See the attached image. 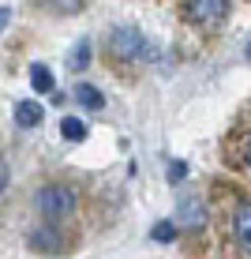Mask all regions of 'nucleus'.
Listing matches in <instances>:
<instances>
[{
    "label": "nucleus",
    "instance_id": "1a4fd4ad",
    "mask_svg": "<svg viewBox=\"0 0 251 259\" xmlns=\"http://www.w3.org/2000/svg\"><path fill=\"white\" fill-rule=\"evenodd\" d=\"M60 132H64V139H71V143L86 139V124L75 120V117H64V120H60Z\"/></svg>",
    "mask_w": 251,
    "mask_h": 259
},
{
    "label": "nucleus",
    "instance_id": "9b49d317",
    "mask_svg": "<svg viewBox=\"0 0 251 259\" xmlns=\"http://www.w3.org/2000/svg\"><path fill=\"white\" fill-rule=\"evenodd\" d=\"M176 237V226H173V222H161V226L154 229V240H173Z\"/></svg>",
    "mask_w": 251,
    "mask_h": 259
},
{
    "label": "nucleus",
    "instance_id": "2eb2a0df",
    "mask_svg": "<svg viewBox=\"0 0 251 259\" xmlns=\"http://www.w3.org/2000/svg\"><path fill=\"white\" fill-rule=\"evenodd\" d=\"M247 165H251V147H247Z\"/></svg>",
    "mask_w": 251,
    "mask_h": 259
},
{
    "label": "nucleus",
    "instance_id": "4468645a",
    "mask_svg": "<svg viewBox=\"0 0 251 259\" xmlns=\"http://www.w3.org/2000/svg\"><path fill=\"white\" fill-rule=\"evenodd\" d=\"M8 19H12V12H8V8H0V30L8 26Z\"/></svg>",
    "mask_w": 251,
    "mask_h": 259
},
{
    "label": "nucleus",
    "instance_id": "423d86ee",
    "mask_svg": "<svg viewBox=\"0 0 251 259\" xmlns=\"http://www.w3.org/2000/svg\"><path fill=\"white\" fill-rule=\"evenodd\" d=\"M41 117H45V109L38 102H15V124L19 128H34V124H41Z\"/></svg>",
    "mask_w": 251,
    "mask_h": 259
},
{
    "label": "nucleus",
    "instance_id": "6e6552de",
    "mask_svg": "<svg viewBox=\"0 0 251 259\" xmlns=\"http://www.w3.org/2000/svg\"><path fill=\"white\" fill-rule=\"evenodd\" d=\"M30 87H34V91H41V94H49L53 87H57V83H53V71L45 64H34L30 68Z\"/></svg>",
    "mask_w": 251,
    "mask_h": 259
},
{
    "label": "nucleus",
    "instance_id": "7ed1b4c3",
    "mask_svg": "<svg viewBox=\"0 0 251 259\" xmlns=\"http://www.w3.org/2000/svg\"><path fill=\"white\" fill-rule=\"evenodd\" d=\"M176 226L184 229H203L206 226V207L199 199H191V195H184L180 199V210H176Z\"/></svg>",
    "mask_w": 251,
    "mask_h": 259
},
{
    "label": "nucleus",
    "instance_id": "f8f14e48",
    "mask_svg": "<svg viewBox=\"0 0 251 259\" xmlns=\"http://www.w3.org/2000/svg\"><path fill=\"white\" fill-rule=\"evenodd\" d=\"M184 177H187V169H184V162H173V169H169V181H184Z\"/></svg>",
    "mask_w": 251,
    "mask_h": 259
},
{
    "label": "nucleus",
    "instance_id": "39448f33",
    "mask_svg": "<svg viewBox=\"0 0 251 259\" xmlns=\"http://www.w3.org/2000/svg\"><path fill=\"white\" fill-rule=\"evenodd\" d=\"M221 15H229L225 0H191V4H187V19L210 23V19H221Z\"/></svg>",
    "mask_w": 251,
    "mask_h": 259
},
{
    "label": "nucleus",
    "instance_id": "20e7f679",
    "mask_svg": "<svg viewBox=\"0 0 251 259\" xmlns=\"http://www.w3.org/2000/svg\"><path fill=\"white\" fill-rule=\"evenodd\" d=\"M232 233H236V244L251 255V199H244L232 214Z\"/></svg>",
    "mask_w": 251,
    "mask_h": 259
},
{
    "label": "nucleus",
    "instance_id": "f03ea898",
    "mask_svg": "<svg viewBox=\"0 0 251 259\" xmlns=\"http://www.w3.org/2000/svg\"><path fill=\"white\" fill-rule=\"evenodd\" d=\"M113 53L116 57H150L146 49V38H142L139 30H131V26H120V30H113Z\"/></svg>",
    "mask_w": 251,
    "mask_h": 259
},
{
    "label": "nucleus",
    "instance_id": "ddd939ff",
    "mask_svg": "<svg viewBox=\"0 0 251 259\" xmlns=\"http://www.w3.org/2000/svg\"><path fill=\"white\" fill-rule=\"evenodd\" d=\"M4 184H8V165H4V158H0V192H4Z\"/></svg>",
    "mask_w": 251,
    "mask_h": 259
},
{
    "label": "nucleus",
    "instance_id": "9d476101",
    "mask_svg": "<svg viewBox=\"0 0 251 259\" xmlns=\"http://www.w3.org/2000/svg\"><path fill=\"white\" fill-rule=\"evenodd\" d=\"M68 64L75 68V71H83L86 64H90V41H79V46L68 53Z\"/></svg>",
    "mask_w": 251,
    "mask_h": 259
},
{
    "label": "nucleus",
    "instance_id": "0eeeda50",
    "mask_svg": "<svg viewBox=\"0 0 251 259\" xmlns=\"http://www.w3.org/2000/svg\"><path fill=\"white\" fill-rule=\"evenodd\" d=\"M75 102L83 105V109H102L105 94L97 91V87H90V83H75Z\"/></svg>",
    "mask_w": 251,
    "mask_h": 259
},
{
    "label": "nucleus",
    "instance_id": "f257e3e1",
    "mask_svg": "<svg viewBox=\"0 0 251 259\" xmlns=\"http://www.w3.org/2000/svg\"><path fill=\"white\" fill-rule=\"evenodd\" d=\"M38 210L45 218H68L75 210V188L68 184H49V188L38 192Z\"/></svg>",
    "mask_w": 251,
    "mask_h": 259
},
{
    "label": "nucleus",
    "instance_id": "dca6fc26",
    "mask_svg": "<svg viewBox=\"0 0 251 259\" xmlns=\"http://www.w3.org/2000/svg\"><path fill=\"white\" fill-rule=\"evenodd\" d=\"M247 60H251V46H247Z\"/></svg>",
    "mask_w": 251,
    "mask_h": 259
}]
</instances>
